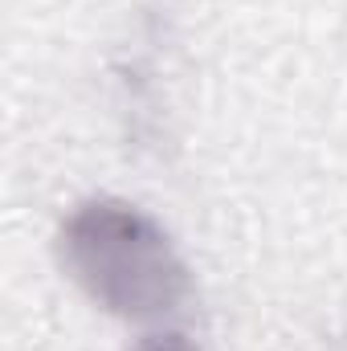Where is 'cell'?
I'll use <instances>...</instances> for the list:
<instances>
[{"label": "cell", "mask_w": 347, "mask_h": 351, "mask_svg": "<svg viewBox=\"0 0 347 351\" xmlns=\"http://www.w3.org/2000/svg\"><path fill=\"white\" fill-rule=\"evenodd\" d=\"M131 351H200V348H196L184 331H147V335L135 339Z\"/></svg>", "instance_id": "7a4b0ae2"}, {"label": "cell", "mask_w": 347, "mask_h": 351, "mask_svg": "<svg viewBox=\"0 0 347 351\" xmlns=\"http://www.w3.org/2000/svg\"><path fill=\"white\" fill-rule=\"evenodd\" d=\"M58 262L98 311L123 323H164L192 294L172 233L123 196H86L62 217Z\"/></svg>", "instance_id": "6da1fadb"}]
</instances>
